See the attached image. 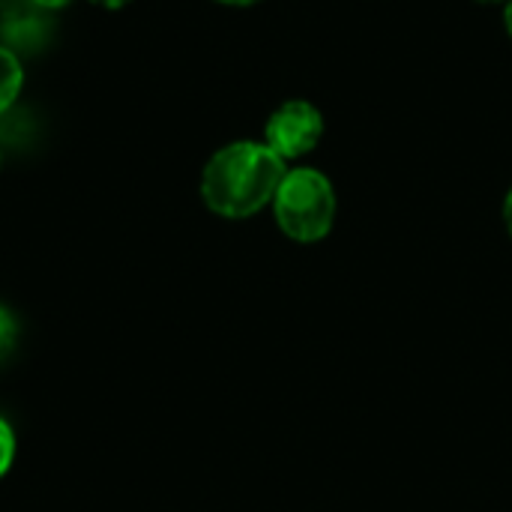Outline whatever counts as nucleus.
Listing matches in <instances>:
<instances>
[{"label":"nucleus","mask_w":512,"mask_h":512,"mask_svg":"<svg viewBox=\"0 0 512 512\" xmlns=\"http://www.w3.org/2000/svg\"><path fill=\"white\" fill-rule=\"evenodd\" d=\"M285 174V159H279L267 144L234 141L216 150L204 165L201 198L216 216L246 219L276 198Z\"/></svg>","instance_id":"1"},{"label":"nucleus","mask_w":512,"mask_h":512,"mask_svg":"<svg viewBox=\"0 0 512 512\" xmlns=\"http://www.w3.org/2000/svg\"><path fill=\"white\" fill-rule=\"evenodd\" d=\"M273 213L279 228L297 243H318L336 219V195L330 180L315 168H294L282 177Z\"/></svg>","instance_id":"2"},{"label":"nucleus","mask_w":512,"mask_h":512,"mask_svg":"<svg viewBox=\"0 0 512 512\" xmlns=\"http://www.w3.org/2000/svg\"><path fill=\"white\" fill-rule=\"evenodd\" d=\"M321 135H324V117L315 105L303 99H291L279 105L264 129V141L279 159L306 156L309 150H315Z\"/></svg>","instance_id":"3"},{"label":"nucleus","mask_w":512,"mask_h":512,"mask_svg":"<svg viewBox=\"0 0 512 512\" xmlns=\"http://www.w3.org/2000/svg\"><path fill=\"white\" fill-rule=\"evenodd\" d=\"M24 84V69L15 51L0 45V114L12 108V102L18 99Z\"/></svg>","instance_id":"4"},{"label":"nucleus","mask_w":512,"mask_h":512,"mask_svg":"<svg viewBox=\"0 0 512 512\" xmlns=\"http://www.w3.org/2000/svg\"><path fill=\"white\" fill-rule=\"evenodd\" d=\"M15 459V432L12 426L0 417V480L6 477V471L12 468Z\"/></svg>","instance_id":"5"},{"label":"nucleus","mask_w":512,"mask_h":512,"mask_svg":"<svg viewBox=\"0 0 512 512\" xmlns=\"http://www.w3.org/2000/svg\"><path fill=\"white\" fill-rule=\"evenodd\" d=\"M15 339H18V321L9 309L0 306V360L12 351Z\"/></svg>","instance_id":"6"},{"label":"nucleus","mask_w":512,"mask_h":512,"mask_svg":"<svg viewBox=\"0 0 512 512\" xmlns=\"http://www.w3.org/2000/svg\"><path fill=\"white\" fill-rule=\"evenodd\" d=\"M30 3H33V6H39V9H45V12H48V9H63V6H66V3H69V0H30Z\"/></svg>","instance_id":"7"},{"label":"nucleus","mask_w":512,"mask_h":512,"mask_svg":"<svg viewBox=\"0 0 512 512\" xmlns=\"http://www.w3.org/2000/svg\"><path fill=\"white\" fill-rule=\"evenodd\" d=\"M504 222H507V231H510L512 237V189L510 195H507V201H504Z\"/></svg>","instance_id":"8"},{"label":"nucleus","mask_w":512,"mask_h":512,"mask_svg":"<svg viewBox=\"0 0 512 512\" xmlns=\"http://www.w3.org/2000/svg\"><path fill=\"white\" fill-rule=\"evenodd\" d=\"M90 3H96V6H102V9H120V6H126L129 0H90Z\"/></svg>","instance_id":"9"},{"label":"nucleus","mask_w":512,"mask_h":512,"mask_svg":"<svg viewBox=\"0 0 512 512\" xmlns=\"http://www.w3.org/2000/svg\"><path fill=\"white\" fill-rule=\"evenodd\" d=\"M216 3H225V6H252V3H261V0H216Z\"/></svg>","instance_id":"10"},{"label":"nucleus","mask_w":512,"mask_h":512,"mask_svg":"<svg viewBox=\"0 0 512 512\" xmlns=\"http://www.w3.org/2000/svg\"><path fill=\"white\" fill-rule=\"evenodd\" d=\"M507 30H510V36H512V0L507 3Z\"/></svg>","instance_id":"11"},{"label":"nucleus","mask_w":512,"mask_h":512,"mask_svg":"<svg viewBox=\"0 0 512 512\" xmlns=\"http://www.w3.org/2000/svg\"><path fill=\"white\" fill-rule=\"evenodd\" d=\"M480 3H504V0H480Z\"/></svg>","instance_id":"12"}]
</instances>
